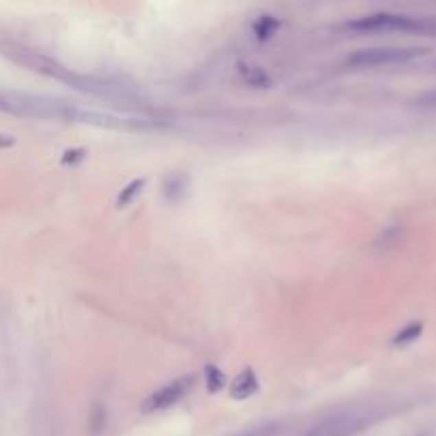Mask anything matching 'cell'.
Listing matches in <instances>:
<instances>
[{
	"label": "cell",
	"mask_w": 436,
	"mask_h": 436,
	"mask_svg": "<svg viewBox=\"0 0 436 436\" xmlns=\"http://www.w3.org/2000/svg\"><path fill=\"white\" fill-rule=\"evenodd\" d=\"M428 49L424 47H370L354 51L345 60L349 69H381V67H396V64H406L422 56Z\"/></svg>",
	"instance_id": "6da1fadb"
},
{
	"label": "cell",
	"mask_w": 436,
	"mask_h": 436,
	"mask_svg": "<svg viewBox=\"0 0 436 436\" xmlns=\"http://www.w3.org/2000/svg\"><path fill=\"white\" fill-rule=\"evenodd\" d=\"M347 28L356 32H420L428 30V24L400 13H370L347 21Z\"/></svg>",
	"instance_id": "7a4b0ae2"
},
{
	"label": "cell",
	"mask_w": 436,
	"mask_h": 436,
	"mask_svg": "<svg viewBox=\"0 0 436 436\" xmlns=\"http://www.w3.org/2000/svg\"><path fill=\"white\" fill-rule=\"evenodd\" d=\"M192 385H194V377H179V379H174V381L162 385L160 389H156L154 394H151L143 402L141 411L143 413H160V411H166V409L177 404L187 394Z\"/></svg>",
	"instance_id": "3957f363"
},
{
	"label": "cell",
	"mask_w": 436,
	"mask_h": 436,
	"mask_svg": "<svg viewBox=\"0 0 436 436\" xmlns=\"http://www.w3.org/2000/svg\"><path fill=\"white\" fill-rule=\"evenodd\" d=\"M255 391H257V381H255V375L251 373V370H245L243 375H238V379L232 385V396L234 398H247V396L255 394Z\"/></svg>",
	"instance_id": "277c9868"
},
{
	"label": "cell",
	"mask_w": 436,
	"mask_h": 436,
	"mask_svg": "<svg viewBox=\"0 0 436 436\" xmlns=\"http://www.w3.org/2000/svg\"><path fill=\"white\" fill-rule=\"evenodd\" d=\"M422 330H424L422 321H411V323L404 325V328L394 339H391V345H394V347H402V345H409L413 341H417V336L422 334Z\"/></svg>",
	"instance_id": "5b68a950"
},
{
	"label": "cell",
	"mask_w": 436,
	"mask_h": 436,
	"mask_svg": "<svg viewBox=\"0 0 436 436\" xmlns=\"http://www.w3.org/2000/svg\"><path fill=\"white\" fill-rule=\"evenodd\" d=\"M145 183H147V179H137V181H133V183H128V185L122 190V194L117 196V207H128V205L133 203V200L137 198V196L143 192Z\"/></svg>",
	"instance_id": "8992f818"
},
{
	"label": "cell",
	"mask_w": 436,
	"mask_h": 436,
	"mask_svg": "<svg viewBox=\"0 0 436 436\" xmlns=\"http://www.w3.org/2000/svg\"><path fill=\"white\" fill-rule=\"evenodd\" d=\"M415 106H422V108H428V111H436V90H428V92H422L415 100Z\"/></svg>",
	"instance_id": "52a82bcc"
},
{
	"label": "cell",
	"mask_w": 436,
	"mask_h": 436,
	"mask_svg": "<svg viewBox=\"0 0 436 436\" xmlns=\"http://www.w3.org/2000/svg\"><path fill=\"white\" fill-rule=\"evenodd\" d=\"M207 373H209V375H207V383H209V389H211V391L220 389V387L224 385V375H222L215 366H209Z\"/></svg>",
	"instance_id": "ba28073f"
},
{
	"label": "cell",
	"mask_w": 436,
	"mask_h": 436,
	"mask_svg": "<svg viewBox=\"0 0 436 436\" xmlns=\"http://www.w3.org/2000/svg\"><path fill=\"white\" fill-rule=\"evenodd\" d=\"M255 32L262 36V38H266L275 32V24H273V19L271 17H264V19H260V24L255 26Z\"/></svg>",
	"instance_id": "9c48e42d"
},
{
	"label": "cell",
	"mask_w": 436,
	"mask_h": 436,
	"mask_svg": "<svg viewBox=\"0 0 436 436\" xmlns=\"http://www.w3.org/2000/svg\"><path fill=\"white\" fill-rule=\"evenodd\" d=\"M85 158V151L77 149V151H67V156H64V164H73L75 160H83Z\"/></svg>",
	"instance_id": "30bf717a"
}]
</instances>
